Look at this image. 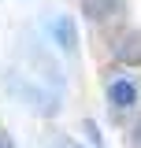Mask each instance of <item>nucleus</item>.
Returning <instances> with one entry per match:
<instances>
[{"label": "nucleus", "mask_w": 141, "mask_h": 148, "mask_svg": "<svg viewBox=\"0 0 141 148\" xmlns=\"http://www.w3.org/2000/svg\"><path fill=\"white\" fill-rule=\"evenodd\" d=\"M134 145L141 148V119H138V126H134Z\"/></svg>", "instance_id": "obj_5"}, {"label": "nucleus", "mask_w": 141, "mask_h": 148, "mask_svg": "<svg viewBox=\"0 0 141 148\" xmlns=\"http://www.w3.org/2000/svg\"><path fill=\"white\" fill-rule=\"evenodd\" d=\"M108 100H111L115 108H130V104L138 100L134 82H111V85H108Z\"/></svg>", "instance_id": "obj_2"}, {"label": "nucleus", "mask_w": 141, "mask_h": 148, "mask_svg": "<svg viewBox=\"0 0 141 148\" xmlns=\"http://www.w3.org/2000/svg\"><path fill=\"white\" fill-rule=\"evenodd\" d=\"M52 30H56V37H59V45L70 52V48H74V26H70V18H59Z\"/></svg>", "instance_id": "obj_4"}, {"label": "nucleus", "mask_w": 141, "mask_h": 148, "mask_svg": "<svg viewBox=\"0 0 141 148\" xmlns=\"http://www.w3.org/2000/svg\"><path fill=\"white\" fill-rule=\"evenodd\" d=\"M119 4L123 0H82V15H89V18H111L115 11H119Z\"/></svg>", "instance_id": "obj_3"}, {"label": "nucleus", "mask_w": 141, "mask_h": 148, "mask_svg": "<svg viewBox=\"0 0 141 148\" xmlns=\"http://www.w3.org/2000/svg\"><path fill=\"white\" fill-rule=\"evenodd\" d=\"M115 59L126 63V67H141V34H126L115 45Z\"/></svg>", "instance_id": "obj_1"}, {"label": "nucleus", "mask_w": 141, "mask_h": 148, "mask_svg": "<svg viewBox=\"0 0 141 148\" xmlns=\"http://www.w3.org/2000/svg\"><path fill=\"white\" fill-rule=\"evenodd\" d=\"M0 148H15V141H11V137H4V133H0Z\"/></svg>", "instance_id": "obj_6"}]
</instances>
